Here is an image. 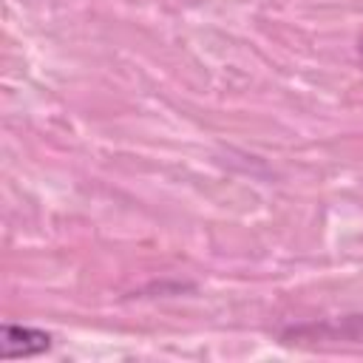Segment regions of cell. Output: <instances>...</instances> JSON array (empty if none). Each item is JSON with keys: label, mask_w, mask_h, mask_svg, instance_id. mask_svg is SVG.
Instances as JSON below:
<instances>
[{"label": "cell", "mask_w": 363, "mask_h": 363, "mask_svg": "<svg viewBox=\"0 0 363 363\" xmlns=\"http://www.w3.org/2000/svg\"><path fill=\"white\" fill-rule=\"evenodd\" d=\"M360 54H363V40H360Z\"/></svg>", "instance_id": "2"}, {"label": "cell", "mask_w": 363, "mask_h": 363, "mask_svg": "<svg viewBox=\"0 0 363 363\" xmlns=\"http://www.w3.org/2000/svg\"><path fill=\"white\" fill-rule=\"evenodd\" d=\"M54 337L43 329L34 326H20V323H3L0 326V357L14 360V357H34L48 352Z\"/></svg>", "instance_id": "1"}]
</instances>
